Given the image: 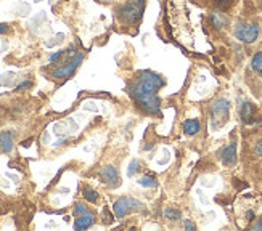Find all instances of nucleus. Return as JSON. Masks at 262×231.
<instances>
[{
  "mask_svg": "<svg viewBox=\"0 0 262 231\" xmlns=\"http://www.w3.org/2000/svg\"><path fill=\"white\" fill-rule=\"evenodd\" d=\"M161 87H164V79L161 76L151 71H143L129 87V94L143 111L148 114H158L161 109L158 90Z\"/></svg>",
  "mask_w": 262,
  "mask_h": 231,
  "instance_id": "f257e3e1",
  "label": "nucleus"
},
{
  "mask_svg": "<svg viewBox=\"0 0 262 231\" xmlns=\"http://www.w3.org/2000/svg\"><path fill=\"white\" fill-rule=\"evenodd\" d=\"M145 10V0H130L118 10V18L124 25H135L142 18Z\"/></svg>",
  "mask_w": 262,
  "mask_h": 231,
  "instance_id": "f03ea898",
  "label": "nucleus"
},
{
  "mask_svg": "<svg viewBox=\"0 0 262 231\" xmlns=\"http://www.w3.org/2000/svg\"><path fill=\"white\" fill-rule=\"evenodd\" d=\"M229 111H230L229 100L221 98L212 103V106H211V127L212 129H219V127L227 121V118H229Z\"/></svg>",
  "mask_w": 262,
  "mask_h": 231,
  "instance_id": "7ed1b4c3",
  "label": "nucleus"
},
{
  "mask_svg": "<svg viewBox=\"0 0 262 231\" xmlns=\"http://www.w3.org/2000/svg\"><path fill=\"white\" fill-rule=\"evenodd\" d=\"M115 214L118 218H124L126 215L132 214V212H137V211H140L142 209V204L134 199V198H121L119 201H116L115 204Z\"/></svg>",
  "mask_w": 262,
  "mask_h": 231,
  "instance_id": "20e7f679",
  "label": "nucleus"
},
{
  "mask_svg": "<svg viewBox=\"0 0 262 231\" xmlns=\"http://www.w3.org/2000/svg\"><path fill=\"white\" fill-rule=\"evenodd\" d=\"M233 34L240 42L253 43L259 37V28L256 25H238Z\"/></svg>",
  "mask_w": 262,
  "mask_h": 231,
  "instance_id": "39448f33",
  "label": "nucleus"
},
{
  "mask_svg": "<svg viewBox=\"0 0 262 231\" xmlns=\"http://www.w3.org/2000/svg\"><path fill=\"white\" fill-rule=\"evenodd\" d=\"M82 60H84V55L82 53H76L71 61H68L64 66H61V67L56 69V71H53V77L55 79H68L70 76L74 74V71L79 67V64L82 63Z\"/></svg>",
  "mask_w": 262,
  "mask_h": 231,
  "instance_id": "423d86ee",
  "label": "nucleus"
},
{
  "mask_svg": "<svg viewBox=\"0 0 262 231\" xmlns=\"http://www.w3.org/2000/svg\"><path fill=\"white\" fill-rule=\"evenodd\" d=\"M100 177H101V180H103V183L110 184L111 188H116L119 184V172L116 167H113V166H106L103 170L100 172Z\"/></svg>",
  "mask_w": 262,
  "mask_h": 231,
  "instance_id": "0eeeda50",
  "label": "nucleus"
},
{
  "mask_svg": "<svg viewBox=\"0 0 262 231\" xmlns=\"http://www.w3.org/2000/svg\"><path fill=\"white\" fill-rule=\"evenodd\" d=\"M221 159L225 166H235L236 164V143L225 146L221 153Z\"/></svg>",
  "mask_w": 262,
  "mask_h": 231,
  "instance_id": "6e6552de",
  "label": "nucleus"
},
{
  "mask_svg": "<svg viewBox=\"0 0 262 231\" xmlns=\"http://www.w3.org/2000/svg\"><path fill=\"white\" fill-rule=\"evenodd\" d=\"M95 223V215L92 212H87L82 215H77L74 220V229H87Z\"/></svg>",
  "mask_w": 262,
  "mask_h": 231,
  "instance_id": "1a4fd4ad",
  "label": "nucleus"
},
{
  "mask_svg": "<svg viewBox=\"0 0 262 231\" xmlns=\"http://www.w3.org/2000/svg\"><path fill=\"white\" fill-rule=\"evenodd\" d=\"M254 112H256V108H254L253 103H249V101L242 103L240 115H242V121L245 124H253L254 122Z\"/></svg>",
  "mask_w": 262,
  "mask_h": 231,
  "instance_id": "9d476101",
  "label": "nucleus"
},
{
  "mask_svg": "<svg viewBox=\"0 0 262 231\" xmlns=\"http://www.w3.org/2000/svg\"><path fill=\"white\" fill-rule=\"evenodd\" d=\"M0 149L4 153H11V149H13V132L5 130L0 133Z\"/></svg>",
  "mask_w": 262,
  "mask_h": 231,
  "instance_id": "9b49d317",
  "label": "nucleus"
},
{
  "mask_svg": "<svg viewBox=\"0 0 262 231\" xmlns=\"http://www.w3.org/2000/svg\"><path fill=\"white\" fill-rule=\"evenodd\" d=\"M184 132L187 135H196L200 132V122L196 119H188L184 122Z\"/></svg>",
  "mask_w": 262,
  "mask_h": 231,
  "instance_id": "f8f14e48",
  "label": "nucleus"
},
{
  "mask_svg": "<svg viewBox=\"0 0 262 231\" xmlns=\"http://www.w3.org/2000/svg\"><path fill=\"white\" fill-rule=\"evenodd\" d=\"M251 67L253 71H256L257 74H262V52H257L253 60H251Z\"/></svg>",
  "mask_w": 262,
  "mask_h": 231,
  "instance_id": "ddd939ff",
  "label": "nucleus"
},
{
  "mask_svg": "<svg viewBox=\"0 0 262 231\" xmlns=\"http://www.w3.org/2000/svg\"><path fill=\"white\" fill-rule=\"evenodd\" d=\"M137 183H139L140 187H145V188H156L158 187V181L155 177H143L140 180H137Z\"/></svg>",
  "mask_w": 262,
  "mask_h": 231,
  "instance_id": "4468645a",
  "label": "nucleus"
},
{
  "mask_svg": "<svg viewBox=\"0 0 262 231\" xmlns=\"http://www.w3.org/2000/svg\"><path fill=\"white\" fill-rule=\"evenodd\" d=\"M82 194H84V198H85L89 202H97V199H98V194H97L92 188H89V187L84 188Z\"/></svg>",
  "mask_w": 262,
  "mask_h": 231,
  "instance_id": "2eb2a0df",
  "label": "nucleus"
},
{
  "mask_svg": "<svg viewBox=\"0 0 262 231\" xmlns=\"http://www.w3.org/2000/svg\"><path fill=\"white\" fill-rule=\"evenodd\" d=\"M211 19H212V25L215 28H224V25H225V18H222L221 13H214L211 16Z\"/></svg>",
  "mask_w": 262,
  "mask_h": 231,
  "instance_id": "dca6fc26",
  "label": "nucleus"
},
{
  "mask_svg": "<svg viewBox=\"0 0 262 231\" xmlns=\"http://www.w3.org/2000/svg\"><path fill=\"white\" fill-rule=\"evenodd\" d=\"M139 170H140V163H139V160H132L130 166H129V169H127V175H129V177H134Z\"/></svg>",
  "mask_w": 262,
  "mask_h": 231,
  "instance_id": "f3484780",
  "label": "nucleus"
},
{
  "mask_svg": "<svg viewBox=\"0 0 262 231\" xmlns=\"http://www.w3.org/2000/svg\"><path fill=\"white\" fill-rule=\"evenodd\" d=\"M166 217L169 218V220H179V218H180V211L167 209V211H166Z\"/></svg>",
  "mask_w": 262,
  "mask_h": 231,
  "instance_id": "a211bd4d",
  "label": "nucleus"
},
{
  "mask_svg": "<svg viewBox=\"0 0 262 231\" xmlns=\"http://www.w3.org/2000/svg\"><path fill=\"white\" fill-rule=\"evenodd\" d=\"M87 212H90L87 209V205H84V204H76V207H74V215L76 217L77 215H82V214H87Z\"/></svg>",
  "mask_w": 262,
  "mask_h": 231,
  "instance_id": "6ab92c4d",
  "label": "nucleus"
},
{
  "mask_svg": "<svg viewBox=\"0 0 262 231\" xmlns=\"http://www.w3.org/2000/svg\"><path fill=\"white\" fill-rule=\"evenodd\" d=\"M63 53H64V52H56V53H53V55L50 56V63H55L56 60H60V58L63 56Z\"/></svg>",
  "mask_w": 262,
  "mask_h": 231,
  "instance_id": "aec40b11",
  "label": "nucleus"
},
{
  "mask_svg": "<svg viewBox=\"0 0 262 231\" xmlns=\"http://www.w3.org/2000/svg\"><path fill=\"white\" fill-rule=\"evenodd\" d=\"M254 151H256V154H257V156H260V157H262V140H260V142H257V145H256V148H254Z\"/></svg>",
  "mask_w": 262,
  "mask_h": 231,
  "instance_id": "412c9836",
  "label": "nucleus"
},
{
  "mask_svg": "<svg viewBox=\"0 0 262 231\" xmlns=\"http://www.w3.org/2000/svg\"><path fill=\"white\" fill-rule=\"evenodd\" d=\"M8 31H10L8 25H2V22H0V34H7Z\"/></svg>",
  "mask_w": 262,
  "mask_h": 231,
  "instance_id": "4be33fe9",
  "label": "nucleus"
},
{
  "mask_svg": "<svg viewBox=\"0 0 262 231\" xmlns=\"http://www.w3.org/2000/svg\"><path fill=\"white\" fill-rule=\"evenodd\" d=\"M28 87H31V82H29V80H28V82H23L21 85H18L16 90H23V88H28Z\"/></svg>",
  "mask_w": 262,
  "mask_h": 231,
  "instance_id": "5701e85b",
  "label": "nucleus"
},
{
  "mask_svg": "<svg viewBox=\"0 0 262 231\" xmlns=\"http://www.w3.org/2000/svg\"><path fill=\"white\" fill-rule=\"evenodd\" d=\"M253 229H262V217L259 218V222L253 226Z\"/></svg>",
  "mask_w": 262,
  "mask_h": 231,
  "instance_id": "b1692460",
  "label": "nucleus"
},
{
  "mask_svg": "<svg viewBox=\"0 0 262 231\" xmlns=\"http://www.w3.org/2000/svg\"><path fill=\"white\" fill-rule=\"evenodd\" d=\"M185 228H187V229H195V225H193L190 220H187V222H185Z\"/></svg>",
  "mask_w": 262,
  "mask_h": 231,
  "instance_id": "393cba45",
  "label": "nucleus"
},
{
  "mask_svg": "<svg viewBox=\"0 0 262 231\" xmlns=\"http://www.w3.org/2000/svg\"><path fill=\"white\" fill-rule=\"evenodd\" d=\"M215 2H217V4H224V2H225V0H215Z\"/></svg>",
  "mask_w": 262,
  "mask_h": 231,
  "instance_id": "a878e982",
  "label": "nucleus"
}]
</instances>
